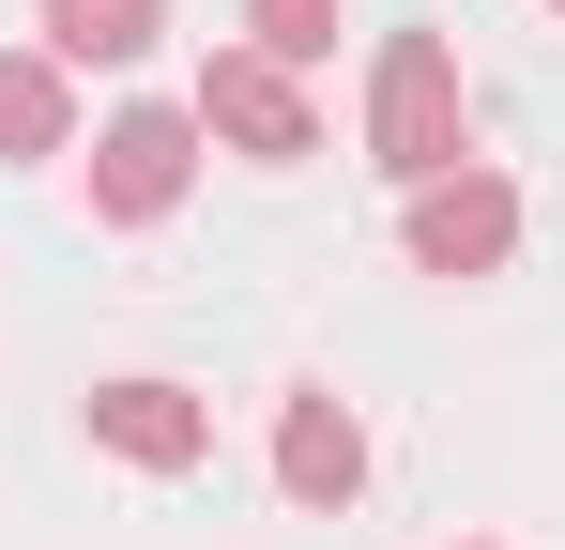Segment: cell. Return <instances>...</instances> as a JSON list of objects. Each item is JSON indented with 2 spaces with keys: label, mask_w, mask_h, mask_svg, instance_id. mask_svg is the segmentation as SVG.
<instances>
[{
  "label": "cell",
  "mask_w": 565,
  "mask_h": 550,
  "mask_svg": "<svg viewBox=\"0 0 565 550\" xmlns=\"http://www.w3.org/2000/svg\"><path fill=\"white\" fill-rule=\"evenodd\" d=\"M93 444L138 458V474H199L214 458V413H199L184 382H93Z\"/></svg>",
  "instance_id": "obj_5"
},
{
  "label": "cell",
  "mask_w": 565,
  "mask_h": 550,
  "mask_svg": "<svg viewBox=\"0 0 565 550\" xmlns=\"http://www.w3.org/2000/svg\"><path fill=\"white\" fill-rule=\"evenodd\" d=\"M184 183H199V107H107L93 123V214L107 230L184 214Z\"/></svg>",
  "instance_id": "obj_4"
},
{
  "label": "cell",
  "mask_w": 565,
  "mask_h": 550,
  "mask_svg": "<svg viewBox=\"0 0 565 550\" xmlns=\"http://www.w3.org/2000/svg\"><path fill=\"white\" fill-rule=\"evenodd\" d=\"M46 154H77V77L46 46H15L0 62V169H46Z\"/></svg>",
  "instance_id": "obj_7"
},
{
  "label": "cell",
  "mask_w": 565,
  "mask_h": 550,
  "mask_svg": "<svg viewBox=\"0 0 565 550\" xmlns=\"http://www.w3.org/2000/svg\"><path fill=\"white\" fill-rule=\"evenodd\" d=\"M169 31V0H46V62L77 77V62H138Z\"/></svg>",
  "instance_id": "obj_8"
},
{
  "label": "cell",
  "mask_w": 565,
  "mask_h": 550,
  "mask_svg": "<svg viewBox=\"0 0 565 550\" xmlns=\"http://www.w3.org/2000/svg\"><path fill=\"white\" fill-rule=\"evenodd\" d=\"M245 46L290 62V77H306V62H337V0H245Z\"/></svg>",
  "instance_id": "obj_9"
},
{
  "label": "cell",
  "mask_w": 565,
  "mask_h": 550,
  "mask_svg": "<svg viewBox=\"0 0 565 550\" xmlns=\"http://www.w3.org/2000/svg\"><path fill=\"white\" fill-rule=\"evenodd\" d=\"M276 489H290V505H352V489H367V429H352V398L290 382V413H276Z\"/></svg>",
  "instance_id": "obj_6"
},
{
  "label": "cell",
  "mask_w": 565,
  "mask_h": 550,
  "mask_svg": "<svg viewBox=\"0 0 565 550\" xmlns=\"http://www.w3.org/2000/svg\"><path fill=\"white\" fill-rule=\"evenodd\" d=\"M199 138H230L245 169H306V154H321V107H306V77H290V62L214 46V62H199Z\"/></svg>",
  "instance_id": "obj_3"
},
{
  "label": "cell",
  "mask_w": 565,
  "mask_h": 550,
  "mask_svg": "<svg viewBox=\"0 0 565 550\" xmlns=\"http://www.w3.org/2000/svg\"><path fill=\"white\" fill-rule=\"evenodd\" d=\"M367 169L382 183L459 169V46L444 31H382V62H367Z\"/></svg>",
  "instance_id": "obj_1"
},
{
  "label": "cell",
  "mask_w": 565,
  "mask_h": 550,
  "mask_svg": "<svg viewBox=\"0 0 565 550\" xmlns=\"http://www.w3.org/2000/svg\"><path fill=\"white\" fill-rule=\"evenodd\" d=\"M551 15H565V0H551Z\"/></svg>",
  "instance_id": "obj_10"
},
{
  "label": "cell",
  "mask_w": 565,
  "mask_h": 550,
  "mask_svg": "<svg viewBox=\"0 0 565 550\" xmlns=\"http://www.w3.org/2000/svg\"><path fill=\"white\" fill-rule=\"evenodd\" d=\"M397 245H413V261L428 275H504L520 261V183L504 169H428V183H397Z\"/></svg>",
  "instance_id": "obj_2"
}]
</instances>
